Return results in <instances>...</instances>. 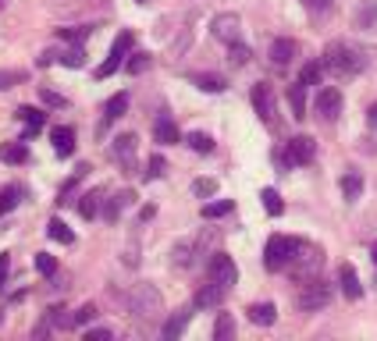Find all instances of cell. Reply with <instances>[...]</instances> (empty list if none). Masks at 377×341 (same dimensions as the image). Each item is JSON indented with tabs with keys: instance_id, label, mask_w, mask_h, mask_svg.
I'll return each instance as SVG.
<instances>
[{
	"instance_id": "obj_6",
	"label": "cell",
	"mask_w": 377,
	"mask_h": 341,
	"mask_svg": "<svg viewBox=\"0 0 377 341\" xmlns=\"http://www.w3.org/2000/svg\"><path fill=\"white\" fill-rule=\"evenodd\" d=\"M132 43H136V32L132 29H125L114 43H111V54H107V60L96 68V78H111L125 60H129V54H132Z\"/></svg>"
},
{
	"instance_id": "obj_24",
	"label": "cell",
	"mask_w": 377,
	"mask_h": 341,
	"mask_svg": "<svg viewBox=\"0 0 377 341\" xmlns=\"http://www.w3.org/2000/svg\"><path fill=\"white\" fill-rule=\"evenodd\" d=\"M0 160L11 164V167L25 164V160H29V146H25V139H22V142H4V146H0Z\"/></svg>"
},
{
	"instance_id": "obj_54",
	"label": "cell",
	"mask_w": 377,
	"mask_h": 341,
	"mask_svg": "<svg viewBox=\"0 0 377 341\" xmlns=\"http://www.w3.org/2000/svg\"><path fill=\"white\" fill-rule=\"evenodd\" d=\"M4 4H8V0H0V8H4Z\"/></svg>"
},
{
	"instance_id": "obj_38",
	"label": "cell",
	"mask_w": 377,
	"mask_h": 341,
	"mask_svg": "<svg viewBox=\"0 0 377 341\" xmlns=\"http://www.w3.org/2000/svg\"><path fill=\"white\" fill-rule=\"evenodd\" d=\"M260 199H263V210L270 213V217H281V213H285V203H281V196H278L274 188H263Z\"/></svg>"
},
{
	"instance_id": "obj_8",
	"label": "cell",
	"mask_w": 377,
	"mask_h": 341,
	"mask_svg": "<svg viewBox=\"0 0 377 341\" xmlns=\"http://www.w3.org/2000/svg\"><path fill=\"white\" fill-rule=\"evenodd\" d=\"M211 32H214V39H221V43H239L242 39V18L239 14H232V11H224V14H217L214 21H211Z\"/></svg>"
},
{
	"instance_id": "obj_40",
	"label": "cell",
	"mask_w": 377,
	"mask_h": 341,
	"mask_svg": "<svg viewBox=\"0 0 377 341\" xmlns=\"http://www.w3.org/2000/svg\"><path fill=\"white\" fill-rule=\"evenodd\" d=\"M164 170H167V160H164L160 153H153L150 160H146V170H142V178H146V182H157V178H164Z\"/></svg>"
},
{
	"instance_id": "obj_35",
	"label": "cell",
	"mask_w": 377,
	"mask_h": 341,
	"mask_svg": "<svg viewBox=\"0 0 377 341\" xmlns=\"http://www.w3.org/2000/svg\"><path fill=\"white\" fill-rule=\"evenodd\" d=\"M61 64H65V68H82V64H86V47H82V43H72V47L61 54Z\"/></svg>"
},
{
	"instance_id": "obj_46",
	"label": "cell",
	"mask_w": 377,
	"mask_h": 341,
	"mask_svg": "<svg viewBox=\"0 0 377 341\" xmlns=\"http://www.w3.org/2000/svg\"><path fill=\"white\" fill-rule=\"evenodd\" d=\"M54 327H57V320H54V309H50V316H43V320L32 327V338H43V334H50Z\"/></svg>"
},
{
	"instance_id": "obj_52",
	"label": "cell",
	"mask_w": 377,
	"mask_h": 341,
	"mask_svg": "<svg viewBox=\"0 0 377 341\" xmlns=\"http://www.w3.org/2000/svg\"><path fill=\"white\" fill-rule=\"evenodd\" d=\"M367 124H370V128H377V103L367 111Z\"/></svg>"
},
{
	"instance_id": "obj_41",
	"label": "cell",
	"mask_w": 377,
	"mask_h": 341,
	"mask_svg": "<svg viewBox=\"0 0 377 341\" xmlns=\"http://www.w3.org/2000/svg\"><path fill=\"white\" fill-rule=\"evenodd\" d=\"M185 142L196 149V153H214V139L206 135V132H188L185 135Z\"/></svg>"
},
{
	"instance_id": "obj_16",
	"label": "cell",
	"mask_w": 377,
	"mask_h": 341,
	"mask_svg": "<svg viewBox=\"0 0 377 341\" xmlns=\"http://www.w3.org/2000/svg\"><path fill=\"white\" fill-rule=\"evenodd\" d=\"M136 203V192H129V188H125V192H118V196H111V199H103V221H107V224H114L118 217H121V210L125 206H132Z\"/></svg>"
},
{
	"instance_id": "obj_18",
	"label": "cell",
	"mask_w": 377,
	"mask_h": 341,
	"mask_svg": "<svg viewBox=\"0 0 377 341\" xmlns=\"http://www.w3.org/2000/svg\"><path fill=\"white\" fill-rule=\"evenodd\" d=\"M292 57H296V39L281 36V39L270 43V64H274V68H285V64H292Z\"/></svg>"
},
{
	"instance_id": "obj_43",
	"label": "cell",
	"mask_w": 377,
	"mask_h": 341,
	"mask_svg": "<svg viewBox=\"0 0 377 341\" xmlns=\"http://www.w3.org/2000/svg\"><path fill=\"white\" fill-rule=\"evenodd\" d=\"M36 270L47 274V277H54V274H57V260H54L50 252H36Z\"/></svg>"
},
{
	"instance_id": "obj_37",
	"label": "cell",
	"mask_w": 377,
	"mask_h": 341,
	"mask_svg": "<svg viewBox=\"0 0 377 341\" xmlns=\"http://www.w3.org/2000/svg\"><path fill=\"white\" fill-rule=\"evenodd\" d=\"M193 82L200 85L203 93H224V89H228V82H224L221 75H193Z\"/></svg>"
},
{
	"instance_id": "obj_28",
	"label": "cell",
	"mask_w": 377,
	"mask_h": 341,
	"mask_svg": "<svg viewBox=\"0 0 377 341\" xmlns=\"http://www.w3.org/2000/svg\"><path fill=\"white\" fill-rule=\"evenodd\" d=\"M203 242H193V239H185L175 245V267H193L196 263V252H200Z\"/></svg>"
},
{
	"instance_id": "obj_4",
	"label": "cell",
	"mask_w": 377,
	"mask_h": 341,
	"mask_svg": "<svg viewBox=\"0 0 377 341\" xmlns=\"http://www.w3.org/2000/svg\"><path fill=\"white\" fill-rule=\"evenodd\" d=\"M303 239H288V234H270L267 245H263V267L267 270H285L292 263V256H296Z\"/></svg>"
},
{
	"instance_id": "obj_44",
	"label": "cell",
	"mask_w": 377,
	"mask_h": 341,
	"mask_svg": "<svg viewBox=\"0 0 377 341\" xmlns=\"http://www.w3.org/2000/svg\"><path fill=\"white\" fill-rule=\"evenodd\" d=\"M193 192L206 199V196H214V192H217V182H214V178H196V182H193Z\"/></svg>"
},
{
	"instance_id": "obj_53",
	"label": "cell",
	"mask_w": 377,
	"mask_h": 341,
	"mask_svg": "<svg viewBox=\"0 0 377 341\" xmlns=\"http://www.w3.org/2000/svg\"><path fill=\"white\" fill-rule=\"evenodd\" d=\"M370 256H374V267H377V242H374V249H370Z\"/></svg>"
},
{
	"instance_id": "obj_20",
	"label": "cell",
	"mask_w": 377,
	"mask_h": 341,
	"mask_svg": "<svg viewBox=\"0 0 377 341\" xmlns=\"http://www.w3.org/2000/svg\"><path fill=\"white\" fill-rule=\"evenodd\" d=\"M153 139L160 142V146H175V142H182V135H178V124L167 118V114H160L157 121H153Z\"/></svg>"
},
{
	"instance_id": "obj_17",
	"label": "cell",
	"mask_w": 377,
	"mask_h": 341,
	"mask_svg": "<svg viewBox=\"0 0 377 341\" xmlns=\"http://www.w3.org/2000/svg\"><path fill=\"white\" fill-rule=\"evenodd\" d=\"M338 285H342V295H345V298H352V302L363 295L360 274H356V267H352V263H342V267H338Z\"/></svg>"
},
{
	"instance_id": "obj_50",
	"label": "cell",
	"mask_w": 377,
	"mask_h": 341,
	"mask_svg": "<svg viewBox=\"0 0 377 341\" xmlns=\"http://www.w3.org/2000/svg\"><path fill=\"white\" fill-rule=\"evenodd\" d=\"M57 60H61V54H57V50H43V54L36 57L39 68H50V64H57Z\"/></svg>"
},
{
	"instance_id": "obj_3",
	"label": "cell",
	"mask_w": 377,
	"mask_h": 341,
	"mask_svg": "<svg viewBox=\"0 0 377 341\" xmlns=\"http://www.w3.org/2000/svg\"><path fill=\"white\" fill-rule=\"evenodd\" d=\"M321 267H324V249L310 245V242H299L296 256H292V263H288L292 277H296V281H310V277L321 274Z\"/></svg>"
},
{
	"instance_id": "obj_21",
	"label": "cell",
	"mask_w": 377,
	"mask_h": 341,
	"mask_svg": "<svg viewBox=\"0 0 377 341\" xmlns=\"http://www.w3.org/2000/svg\"><path fill=\"white\" fill-rule=\"evenodd\" d=\"M18 121H25V139H32V135H39L43 132V124H47V114H39L36 107H18Z\"/></svg>"
},
{
	"instance_id": "obj_12",
	"label": "cell",
	"mask_w": 377,
	"mask_h": 341,
	"mask_svg": "<svg viewBox=\"0 0 377 341\" xmlns=\"http://www.w3.org/2000/svg\"><path fill=\"white\" fill-rule=\"evenodd\" d=\"M111 149H114V160L132 175V170H136V153H139V139L136 135H118Z\"/></svg>"
},
{
	"instance_id": "obj_55",
	"label": "cell",
	"mask_w": 377,
	"mask_h": 341,
	"mask_svg": "<svg viewBox=\"0 0 377 341\" xmlns=\"http://www.w3.org/2000/svg\"><path fill=\"white\" fill-rule=\"evenodd\" d=\"M139 4H150V0H139Z\"/></svg>"
},
{
	"instance_id": "obj_5",
	"label": "cell",
	"mask_w": 377,
	"mask_h": 341,
	"mask_svg": "<svg viewBox=\"0 0 377 341\" xmlns=\"http://www.w3.org/2000/svg\"><path fill=\"white\" fill-rule=\"evenodd\" d=\"M331 285L327 281H321V277H310V281H303V292H299V298H296V306L303 309V313H317V309H324V306H331Z\"/></svg>"
},
{
	"instance_id": "obj_34",
	"label": "cell",
	"mask_w": 377,
	"mask_h": 341,
	"mask_svg": "<svg viewBox=\"0 0 377 341\" xmlns=\"http://www.w3.org/2000/svg\"><path fill=\"white\" fill-rule=\"evenodd\" d=\"M235 210L232 199H217V203H206L203 206V221H217V217H228V213Z\"/></svg>"
},
{
	"instance_id": "obj_9",
	"label": "cell",
	"mask_w": 377,
	"mask_h": 341,
	"mask_svg": "<svg viewBox=\"0 0 377 341\" xmlns=\"http://www.w3.org/2000/svg\"><path fill=\"white\" fill-rule=\"evenodd\" d=\"M206 270H211V277H214V281H221L224 288H232L239 281V267H235V260L228 252H214L211 263H206Z\"/></svg>"
},
{
	"instance_id": "obj_32",
	"label": "cell",
	"mask_w": 377,
	"mask_h": 341,
	"mask_svg": "<svg viewBox=\"0 0 377 341\" xmlns=\"http://www.w3.org/2000/svg\"><path fill=\"white\" fill-rule=\"evenodd\" d=\"M324 60H310V64H303V72H299V82L303 85H321V78H324Z\"/></svg>"
},
{
	"instance_id": "obj_19",
	"label": "cell",
	"mask_w": 377,
	"mask_h": 341,
	"mask_svg": "<svg viewBox=\"0 0 377 341\" xmlns=\"http://www.w3.org/2000/svg\"><path fill=\"white\" fill-rule=\"evenodd\" d=\"M50 139H54L57 157H72L75 153V128L72 124H57L54 132H50Z\"/></svg>"
},
{
	"instance_id": "obj_30",
	"label": "cell",
	"mask_w": 377,
	"mask_h": 341,
	"mask_svg": "<svg viewBox=\"0 0 377 341\" xmlns=\"http://www.w3.org/2000/svg\"><path fill=\"white\" fill-rule=\"evenodd\" d=\"M89 170H93L89 164H78V167H75V175H72V178H68L65 185H61V199H57V203H72V192H75V185H78L82 178H86Z\"/></svg>"
},
{
	"instance_id": "obj_22",
	"label": "cell",
	"mask_w": 377,
	"mask_h": 341,
	"mask_svg": "<svg viewBox=\"0 0 377 341\" xmlns=\"http://www.w3.org/2000/svg\"><path fill=\"white\" fill-rule=\"evenodd\" d=\"M246 316L253 320L257 327H270L278 320V309H274V302H253V306L246 309Z\"/></svg>"
},
{
	"instance_id": "obj_42",
	"label": "cell",
	"mask_w": 377,
	"mask_h": 341,
	"mask_svg": "<svg viewBox=\"0 0 377 341\" xmlns=\"http://www.w3.org/2000/svg\"><path fill=\"white\" fill-rule=\"evenodd\" d=\"M39 100H43V107H54V111L68 107V100L61 96V93H54V89H47V85H39Z\"/></svg>"
},
{
	"instance_id": "obj_47",
	"label": "cell",
	"mask_w": 377,
	"mask_h": 341,
	"mask_svg": "<svg viewBox=\"0 0 377 341\" xmlns=\"http://www.w3.org/2000/svg\"><path fill=\"white\" fill-rule=\"evenodd\" d=\"M89 32H93V29H57V36H61V39H72V43H82Z\"/></svg>"
},
{
	"instance_id": "obj_26",
	"label": "cell",
	"mask_w": 377,
	"mask_h": 341,
	"mask_svg": "<svg viewBox=\"0 0 377 341\" xmlns=\"http://www.w3.org/2000/svg\"><path fill=\"white\" fill-rule=\"evenodd\" d=\"M288 107H292V118H306V85L303 82H292L288 85Z\"/></svg>"
},
{
	"instance_id": "obj_14",
	"label": "cell",
	"mask_w": 377,
	"mask_h": 341,
	"mask_svg": "<svg viewBox=\"0 0 377 341\" xmlns=\"http://www.w3.org/2000/svg\"><path fill=\"white\" fill-rule=\"evenodd\" d=\"M125 111H129V93H114L111 100H107V107H103V121H100V128H96V135L103 139V132L118 121V118H125Z\"/></svg>"
},
{
	"instance_id": "obj_51",
	"label": "cell",
	"mask_w": 377,
	"mask_h": 341,
	"mask_svg": "<svg viewBox=\"0 0 377 341\" xmlns=\"http://www.w3.org/2000/svg\"><path fill=\"white\" fill-rule=\"evenodd\" d=\"M8 270H11V252H0V288L8 285Z\"/></svg>"
},
{
	"instance_id": "obj_49",
	"label": "cell",
	"mask_w": 377,
	"mask_h": 341,
	"mask_svg": "<svg viewBox=\"0 0 377 341\" xmlns=\"http://www.w3.org/2000/svg\"><path fill=\"white\" fill-rule=\"evenodd\" d=\"M82 338H86V341H111V327H89Z\"/></svg>"
},
{
	"instance_id": "obj_15",
	"label": "cell",
	"mask_w": 377,
	"mask_h": 341,
	"mask_svg": "<svg viewBox=\"0 0 377 341\" xmlns=\"http://www.w3.org/2000/svg\"><path fill=\"white\" fill-rule=\"evenodd\" d=\"M193 309H196V306H182L178 313L167 316V320H164V327H160V338H164V341L182 338V331L188 327V320H193Z\"/></svg>"
},
{
	"instance_id": "obj_29",
	"label": "cell",
	"mask_w": 377,
	"mask_h": 341,
	"mask_svg": "<svg viewBox=\"0 0 377 341\" xmlns=\"http://www.w3.org/2000/svg\"><path fill=\"white\" fill-rule=\"evenodd\" d=\"M100 203H103V188H93V192H86V196L78 199V213L86 221H93L96 213H100Z\"/></svg>"
},
{
	"instance_id": "obj_45",
	"label": "cell",
	"mask_w": 377,
	"mask_h": 341,
	"mask_svg": "<svg viewBox=\"0 0 377 341\" xmlns=\"http://www.w3.org/2000/svg\"><path fill=\"white\" fill-rule=\"evenodd\" d=\"M25 78H29L25 72H0V93L11 89V85H18V82H25Z\"/></svg>"
},
{
	"instance_id": "obj_48",
	"label": "cell",
	"mask_w": 377,
	"mask_h": 341,
	"mask_svg": "<svg viewBox=\"0 0 377 341\" xmlns=\"http://www.w3.org/2000/svg\"><path fill=\"white\" fill-rule=\"evenodd\" d=\"M303 8L310 14H324V11H331V0H303Z\"/></svg>"
},
{
	"instance_id": "obj_31",
	"label": "cell",
	"mask_w": 377,
	"mask_h": 341,
	"mask_svg": "<svg viewBox=\"0 0 377 341\" xmlns=\"http://www.w3.org/2000/svg\"><path fill=\"white\" fill-rule=\"evenodd\" d=\"M22 196H25V188H18V185L0 188V213H11L18 203H22Z\"/></svg>"
},
{
	"instance_id": "obj_11",
	"label": "cell",
	"mask_w": 377,
	"mask_h": 341,
	"mask_svg": "<svg viewBox=\"0 0 377 341\" xmlns=\"http://www.w3.org/2000/svg\"><path fill=\"white\" fill-rule=\"evenodd\" d=\"M338 114H342V93L334 85H324L317 93V118L331 124V121H338Z\"/></svg>"
},
{
	"instance_id": "obj_23",
	"label": "cell",
	"mask_w": 377,
	"mask_h": 341,
	"mask_svg": "<svg viewBox=\"0 0 377 341\" xmlns=\"http://www.w3.org/2000/svg\"><path fill=\"white\" fill-rule=\"evenodd\" d=\"M342 196H345V203H356L363 196V175L360 170H345L342 175Z\"/></svg>"
},
{
	"instance_id": "obj_13",
	"label": "cell",
	"mask_w": 377,
	"mask_h": 341,
	"mask_svg": "<svg viewBox=\"0 0 377 341\" xmlns=\"http://www.w3.org/2000/svg\"><path fill=\"white\" fill-rule=\"evenodd\" d=\"M224 295H228V288L211 277V285H203V288L193 295V306H196V309H217V306L224 302Z\"/></svg>"
},
{
	"instance_id": "obj_25",
	"label": "cell",
	"mask_w": 377,
	"mask_h": 341,
	"mask_svg": "<svg viewBox=\"0 0 377 341\" xmlns=\"http://www.w3.org/2000/svg\"><path fill=\"white\" fill-rule=\"evenodd\" d=\"M356 29H367V32L377 29V0H363L356 8Z\"/></svg>"
},
{
	"instance_id": "obj_27",
	"label": "cell",
	"mask_w": 377,
	"mask_h": 341,
	"mask_svg": "<svg viewBox=\"0 0 377 341\" xmlns=\"http://www.w3.org/2000/svg\"><path fill=\"white\" fill-rule=\"evenodd\" d=\"M47 234H50L54 242H61V245H75V231L61 221V217H50L47 221Z\"/></svg>"
},
{
	"instance_id": "obj_7",
	"label": "cell",
	"mask_w": 377,
	"mask_h": 341,
	"mask_svg": "<svg viewBox=\"0 0 377 341\" xmlns=\"http://www.w3.org/2000/svg\"><path fill=\"white\" fill-rule=\"evenodd\" d=\"M249 100H253V111L260 114V121L267 128H278V96H274V89H270L267 82H257L253 93H249Z\"/></svg>"
},
{
	"instance_id": "obj_10",
	"label": "cell",
	"mask_w": 377,
	"mask_h": 341,
	"mask_svg": "<svg viewBox=\"0 0 377 341\" xmlns=\"http://www.w3.org/2000/svg\"><path fill=\"white\" fill-rule=\"evenodd\" d=\"M285 157H288L292 167H303V164H310L313 157H317V142H313L310 135H296V139H288Z\"/></svg>"
},
{
	"instance_id": "obj_33",
	"label": "cell",
	"mask_w": 377,
	"mask_h": 341,
	"mask_svg": "<svg viewBox=\"0 0 377 341\" xmlns=\"http://www.w3.org/2000/svg\"><path fill=\"white\" fill-rule=\"evenodd\" d=\"M214 338H217V341L235 338V316H232V313H217V320H214Z\"/></svg>"
},
{
	"instance_id": "obj_39",
	"label": "cell",
	"mask_w": 377,
	"mask_h": 341,
	"mask_svg": "<svg viewBox=\"0 0 377 341\" xmlns=\"http://www.w3.org/2000/svg\"><path fill=\"white\" fill-rule=\"evenodd\" d=\"M150 64H153V57L146 50H139V54H132L129 60H125V68H129V75H142V72H150Z\"/></svg>"
},
{
	"instance_id": "obj_1",
	"label": "cell",
	"mask_w": 377,
	"mask_h": 341,
	"mask_svg": "<svg viewBox=\"0 0 377 341\" xmlns=\"http://www.w3.org/2000/svg\"><path fill=\"white\" fill-rule=\"evenodd\" d=\"M324 68L331 72V75H338V78H352V75H360L363 72V57H360V50L356 47H349V43H342V39H334V43H327L324 47Z\"/></svg>"
},
{
	"instance_id": "obj_2",
	"label": "cell",
	"mask_w": 377,
	"mask_h": 341,
	"mask_svg": "<svg viewBox=\"0 0 377 341\" xmlns=\"http://www.w3.org/2000/svg\"><path fill=\"white\" fill-rule=\"evenodd\" d=\"M129 313L139 320V324H153L164 313V295L153 285H136L129 292Z\"/></svg>"
},
{
	"instance_id": "obj_36",
	"label": "cell",
	"mask_w": 377,
	"mask_h": 341,
	"mask_svg": "<svg viewBox=\"0 0 377 341\" xmlns=\"http://www.w3.org/2000/svg\"><path fill=\"white\" fill-rule=\"evenodd\" d=\"M249 57H253V50H249L242 39L228 47V64H232V68H242V64H249Z\"/></svg>"
}]
</instances>
